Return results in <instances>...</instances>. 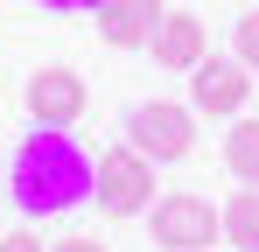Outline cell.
I'll return each instance as SVG.
<instances>
[{"instance_id":"7c38bea8","label":"cell","mask_w":259,"mask_h":252,"mask_svg":"<svg viewBox=\"0 0 259 252\" xmlns=\"http://www.w3.org/2000/svg\"><path fill=\"white\" fill-rule=\"evenodd\" d=\"M0 252H49V245L35 238V231H7V238H0Z\"/></svg>"},{"instance_id":"4fadbf2b","label":"cell","mask_w":259,"mask_h":252,"mask_svg":"<svg viewBox=\"0 0 259 252\" xmlns=\"http://www.w3.org/2000/svg\"><path fill=\"white\" fill-rule=\"evenodd\" d=\"M35 7H49V14H98V0H35Z\"/></svg>"},{"instance_id":"3957f363","label":"cell","mask_w":259,"mask_h":252,"mask_svg":"<svg viewBox=\"0 0 259 252\" xmlns=\"http://www.w3.org/2000/svg\"><path fill=\"white\" fill-rule=\"evenodd\" d=\"M126 147H140L147 161H189V147H196V105L189 98H147V105H133L126 112Z\"/></svg>"},{"instance_id":"6da1fadb","label":"cell","mask_w":259,"mask_h":252,"mask_svg":"<svg viewBox=\"0 0 259 252\" xmlns=\"http://www.w3.org/2000/svg\"><path fill=\"white\" fill-rule=\"evenodd\" d=\"M91 161L84 147L70 140V126H35L21 147H14V203L28 210V217H63V210H77L91 196Z\"/></svg>"},{"instance_id":"9c48e42d","label":"cell","mask_w":259,"mask_h":252,"mask_svg":"<svg viewBox=\"0 0 259 252\" xmlns=\"http://www.w3.org/2000/svg\"><path fill=\"white\" fill-rule=\"evenodd\" d=\"M224 238L245 245V252H259V182H238V189H231V203H224Z\"/></svg>"},{"instance_id":"8992f818","label":"cell","mask_w":259,"mask_h":252,"mask_svg":"<svg viewBox=\"0 0 259 252\" xmlns=\"http://www.w3.org/2000/svg\"><path fill=\"white\" fill-rule=\"evenodd\" d=\"M21 105H28V119H35V126H77V119H84V105H91V91H84L77 70L49 63V70H28Z\"/></svg>"},{"instance_id":"5bb4252c","label":"cell","mask_w":259,"mask_h":252,"mask_svg":"<svg viewBox=\"0 0 259 252\" xmlns=\"http://www.w3.org/2000/svg\"><path fill=\"white\" fill-rule=\"evenodd\" d=\"M49 252H112L105 238H63V245H49Z\"/></svg>"},{"instance_id":"277c9868","label":"cell","mask_w":259,"mask_h":252,"mask_svg":"<svg viewBox=\"0 0 259 252\" xmlns=\"http://www.w3.org/2000/svg\"><path fill=\"white\" fill-rule=\"evenodd\" d=\"M91 203L105 210V217H140V210H154V161L140 154V147H105L98 154V175H91Z\"/></svg>"},{"instance_id":"ba28073f","label":"cell","mask_w":259,"mask_h":252,"mask_svg":"<svg viewBox=\"0 0 259 252\" xmlns=\"http://www.w3.org/2000/svg\"><path fill=\"white\" fill-rule=\"evenodd\" d=\"M147 49H154V63H161V70H196V63L210 56V49H203V14H175V7H168Z\"/></svg>"},{"instance_id":"52a82bcc","label":"cell","mask_w":259,"mask_h":252,"mask_svg":"<svg viewBox=\"0 0 259 252\" xmlns=\"http://www.w3.org/2000/svg\"><path fill=\"white\" fill-rule=\"evenodd\" d=\"M161 14H168V0H98V35L112 49H147Z\"/></svg>"},{"instance_id":"8fae6325","label":"cell","mask_w":259,"mask_h":252,"mask_svg":"<svg viewBox=\"0 0 259 252\" xmlns=\"http://www.w3.org/2000/svg\"><path fill=\"white\" fill-rule=\"evenodd\" d=\"M231 56H238V63L259 77V14H245V21L231 28Z\"/></svg>"},{"instance_id":"5b68a950","label":"cell","mask_w":259,"mask_h":252,"mask_svg":"<svg viewBox=\"0 0 259 252\" xmlns=\"http://www.w3.org/2000/svg\"><path fill=\"white\" fill-rule=\"evenodd\" d=\"M245 98H252V70H245L238 56H203V63L189 70V105H196L203 119H238Z\"/></svg>"},{"instance_id":"30bf717a","label":"cell","mask_w":259,"mask_h":252,"mask_svg":"<svg viewBox=\"0 0 259 252\" xmlns=\"http://www.w3.org/2000/svg\"><path fill=\"white\" fill-rule=\"evenodd\" d=\"M224 168H231L238 182H259V119H238L224 133Z\"/></svg>"},{"instance_id":"7a4b0ae2","label":"cell","mask_w":259,"mask_h":252,"mask_svg":"<svg viewBox=\"0 0 259 252\" xmlns=\"http://www.w3.org/2000/svg\"><path fill=\"white\" fill-rule=\"evenodd\" d=\"M147 238L161 252H217L224 210L210 196H196V189H175V196H161V203L147 210Z\"/></svg>"}]
</instances>
